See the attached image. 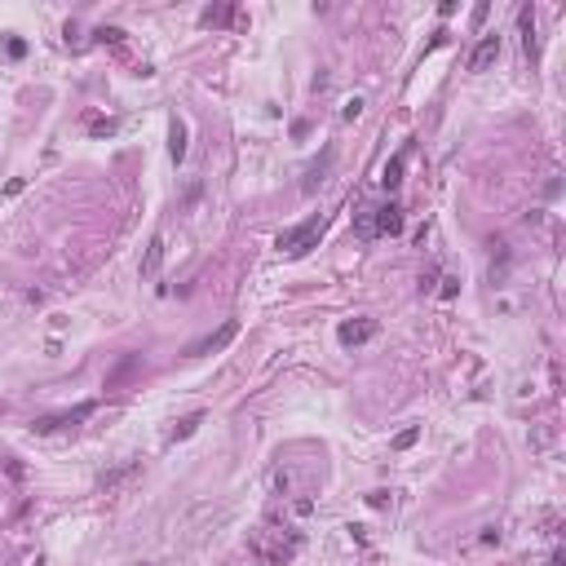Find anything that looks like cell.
<instances>
[{
    "mask_svg": "<svg viewBox=\"0 0 566 566\" xmlns=\"http://www.w3.org/2000/svg\"><path fill=\"white\" fill-rule=\"evenodd\" d=\"M319 235H323V217H310V222H301V226H292V231L279 235V252H288V257H301V252L315 248Z\"/></svg>",
    "mask_w": 566,
    "mask_h": 566,
    "instance_id": "obj_1",
    "label": "cell"
},
{
    "mask_svg": "<svg viewBox=\"0 0 566 566\" xmlns=\"http://www.w3.org/2000/svg\"><path fill=\"white\" fill-rule=\"evenodd\" d=\"M93 412H98V403H80V407H71V412H58V416H40L31 425V433H53V429H71V425H80V420H89Z\"/></svg>",
    "mask_w": 566,
    "mask_h": 566,
    "instance_id": "obj_2",
    "label": "cell"
},
{
    "mask_svg": "<svg viewBox=\"0 0 566 566\" xmlns=\"http://www.w3.org/2000/svg\"><path fill=\"white\" fill-rule=\"evenodd\" d=\"M235 332H239V323L231 319V323H222L217 332H208V336H199V341H190L186 345V358H203V354H217L222 345H231L235 341Z\"/></svg>",
    "mask_w": 566,
    "mask_h": 566,
    "instance_id": "obj_3",
    "label": "cell"
},
{
    "mask_svg": "<svg viewBox=\"0 0 566 566\" xmlns=\"http://www.w3.org/2000/svg\"><path fill=\"white\" fill-rule=\"evenodd\" d=\"M332 160H336V151H332V147H323V155H319V160L306 168V177H301V195H315V190H319L323 182H328V168H332Z\"/></svg>",
    "mask_w": 566,
    "mask_h": 566,
    "instance_id": "obj_4",
    "label": "cell"
},
{
    "mask_svg": "<svg viewBox=\"0 0 566 566\" xmlns=\"http://www.w3.org/2000/svg\"><path fill=\"white\" fill-rule=\"evenodd\" d=\"M496 58H500V35H496V31H487L483 40L474 44V53H469V71H487L491 63H496Z\"/></svg>",
    "mask_w": 566,
    "mask_h": 566,
    "instance_id": "obj_5",
    "label": "cell"
},
{
    "mask_svg": "<svg viewBox=\"0 0 566 566\" xmlns=\"http://www.w3.org/2000/svg\"><path fill=\"white\" fill-rule=\"evenodd\" d=\"M138 469H142V460H124V465H115L111 474H102V478H98V491H106V496H115V491L124 487L128 478L138 474Z\"/></svg>",
    "mask_w": 566,
    "mask_h": 566,
    "instance_id": "obj_6",
    "label": "cell"
},
{
    "mask_svg": "<svg viewBox=\"0 0 566 566\" xmlns=\"http://www.w3.org/2000/svg\"><path fill=\"white\" fill-rule=\"evenodd\" d=\"M372 231H376V235H403V208H399V203H385V208H376V217H372Z\"/></svg>",
    "mask_w": 566,
    "mask_h": 566,
    "instance_id": "obj_7",
    "label": "cell"
},
{
    "mask_svg": "<svg viewBox=\"0 0 566 566\" xmlns=\"http://www.w3.org/2000/svg\"><path fill=\"white\" fill-rule=\"evenodd\" d=\"M341 345H363V341H372L376 336V319H358V323H341Z\"/></svg>",
    "mask_w": 566,
    "mask_h": 566,
    "instance_id": "obj_8",
    "label": "cell"
},
{
    "mask_svg": "<svg viewBox=\"0 0 566 566\" xmlns=\"http://www.w3.org/2000/svg\"><path fill=\"white\" fill-rule=\"evenodd\" d=\"M517 27H522V49H526V58L535 63V58H540V44H535V9H531V5L517 14Z\"/></svg>",
    "mask_w": 566,
    "mask_h": 566,
    "instance_id": "obj_9",
    "label": "cell"
},
{
    "mask_svg": "<svg viewBox=\"0 0 566 566\" xmlns=\"http://www.w3.org/2000/svg\"><path fill=\"white\" fill-rule=\"evenodd\" d=\"M403 168H407V151H399L390 164L381 168V186H385V190H399V186H403Z\"/></svg>",
    "mask_w": 566,
    "mask_h": 566,
    "instance_id": "obj_10",
    "label": "cell"
},
{
    "mask_svg": "<svg viewBox=\"0 0 566 566\" xmlns=\"http://www.w3.org/2000/svg\"><path fill=\"white\" fill-rule=\"evenodd\" d=\"M168 155H173V164L186 160V124L173 115V124H168Z\"/></svg>",
    "mask_w": 566,
    "mask_h": 566,
    "instance_id": "obj_11",
    "label": "cell"
},
{
    "mask_svg": "<svg viewBox=\"0 0 566 566\" xmlns=\"http://www.w3.org/2000/svg\"><path fill=\"white\" fill-rule=\"evenodd\" d=\"M160 261H164V235H155L147 244V261H142V279H155L160 274Z\"/></svg>",
    "mask_w": 566,
    "mask_h": 566,
    "instance_id": "obj_12",
    "label": "cell"
},
{
    "mask_svg": "<svg viewBox=\"0 0 566 566\" xmlns=\"http://www.w3.org/2000/svg\"><path fill=\"white\" fill-rule=\"evenodd\" d=\"M138 367H142V354H128V358H124V363H119V367L111 372V376H106V390H119V385H124L128 376H133V372H138Z\"/></svg>",
    "mask_w": 566,
    "mask_h": 566,
    "instance_id": "obj_13",
    "label": "cell"
},
{
    "mask_svg": "<svg viewBox=\"0 0 566 566\" xmlns=\"http://www.w3.org/2000/svg\"><path fill=\"white\" fill-rule=\"evenodd\" d=\"M270 487H274V496H292V487H297V469H274V474H270Z\"/></svg>",
    "mask_w": 566,
    "mask_h": 566,
    "instance_id": "obj_14",
    "label": "cell"
},
{
    "mask_svg": "<svg viewBox=\"0 0 566 566\" xmlns=\"http://www.w3.org/2000/svg\"><path fill=\"white\" fill-rule=\"evenodd\" d=\"M203 425V412H195V416H186V420H177V429H173V442H182V438H190Z\"/></svg>",
    "mask_w": 566,
    "mask_h": 566,
    "instance_id": "obj_15",
    "label": "cell"
},
{
    "mask_svg": "<svg viewBox=\"0 0 566 566\" xmlns=\"http://www.w3.org/2000/svg\"><path fill=\"white\" fill-rule=\"evenodd\" d=\"M231 18H235V9H231V5L208 9V14H203V22H208V27H222V22H231Z\"/></svg>",
    "mask_w": 566,
    "mask_h": 566,
    "instance_id": "obj_16",
    "label": "cell"
},
{
    "mask_svg": "<svg viewBox=\"0 0 566 566\" xmlns=\"http://www.w3.org/2000/svg\"><path fill=\"white\" fill-rule=\"evenodd\" d=\"M416 438H420V429H416V425H412V429H403L399 438H394V451H407V447H412Z\"/></svg>",
    "mask_w": 566,
    "mask_h": 566,
    "instance_id": "obj_17",
    "label": "cell"
},
{
    "mask_svg": "<svg viewBox=\"0 0 566 566\" xmlns=\"http://www.w3.org/2000/svg\"><path fill=\"white\" fill-rule=\"evenodd\" d=\"M292 513H297V517H310V513H315V500H310V496L292 500Z\"/></svg>",
    "mask_w": 566,
    "mask_h": 566,
    "instance_id": "obj_18",
    "label": "cell"
},
{
    "mask_svg": "<svg viewBox=\"0 0 566 566\" xmlns=\"http://www.w3.org/2000/svg\"><path fill=\"white\" fill-rule=\"evenodd\" d=\"M89 133H98V138L106 133V138H111V133H115V119H93V124H89Z\"/></svg>",
    "mask_w": 566,
    "mask_h": 566,
    "instance_id": "obj_19",
    "label": "cell"
},
{
    "mask_svg": "<svg viewBox=\"0 0 566 566\" xmlns=\"http://www.w3.org/2000/svg\"><path fill=\"white\" fill-rule=\"evenodd\" d=\"M358 115H363V98H350L345 111H341V119H358Z\"/></svg>",
    "mask_w": 566,
    "mask_h": 566,
    "instance_id": "obj_20",
    "label": "cell"
},
{
    "mask_svg": "<svg viewBox=\"0 0 566 566\" xmlns=\"http://www.w3.org/2000/svg\"><path fill=\"white\" fill-rule=\"evenodd\" d=\"M438 283H442V288H438V292H442V297H447V301H451L456 292H460V279H438Z\"/></svg>",
    "mask_w": 566,
    "mask_h": 566,
    "instance_id": "obj_21",
    "label": "cell"
},
{
    "mask_svg": "<svg viewBox=\"0 0 566 566\" xmlns=\"http://www.w3.org/2000/svg\"><path fill=\"white\" fill-rule=\"evenodd\" d=\"M98 35H102V40H111V44H119V40H124V31H119V27H102Z\"/></svg>",
    "mask_w": 566,
    "mask_h": 566,
    "instance_id": "obj_22",
    "label": "cell"
},
{
    "mask_svg": "<svg viewBox=\"0 0 566 566\" xmlns=\"http://www.w3.org/2000/svg\"><path fill=\"white\" fill-rule=\"evenodd\" d=\"M433 283H438V270H425V274H420V292H429Z\"/></svg>",
    "mask_w": 566,
    "mask_h": 566,
    "instance_id": "obj_23",
    "label": "cell"
},
{
    "mask_svg": "<svg viewBox=\"0 0 566 566\" xmlns=\"http://www.w3.org/2000/svg\"><path fill=\"white\" fill-rule=\"evenodd\" d=\"M22 53H27V40H18V35H14V40H9V58H22Z\"/></svg>",
    "mask_w": 566,
    "mask_h": 566,
    "instance_id": "obj_24",
    "label": "cell"
},
{
    "mask_svg": "<svg viewBox=\"0 0 566 566\" xmlns=\"http://www.w3.org/2000/svg\"><path fill=\"white\" fill-rule=\"evenodd\" d=\"M35 566H44V562H35Z\"/></svg>",
    "mask_w": 566,
    "mask_h": 566,
    "instance_id": "obj_25",
    "label": "cell"
}]
</instances>
